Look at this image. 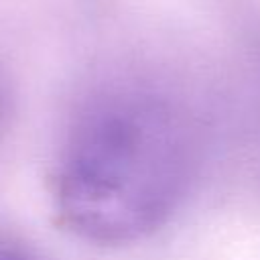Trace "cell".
I'll return each mask as SVG.
<instances>
[{
	"label": "cell",
	"mask_w": 260,
	"mask_h": 260,
	"mask_svg": "<svg viewBox=\"0 0 260 260\" xmlns=\"http://www.w3.org/2000/svg\"><path fill=\"white\" fill-rule=\"evenodd\" d=\"M191 173L185 122L162 100L116 91L69 126L51 197L61 223L91 244L140 240L177 209Z\"/></svg>",
	"instance_id": "obj_1"
},
{
	"label": "cell",
	"mask_w": 260,
	"mask_h": 260,
	"mask_svg": "<svg viewBox=\"0 0 260 260\" xmlns=\"http://www.w3.org/2000/svg\"><path fill=\"white\" fill-rule=\"evenodd\" d=\"M0 260H35V258L24 246H20L12 240L0 238Z\"/></svg>",
	"instance_id": "obj_2"
}]
</instances>
